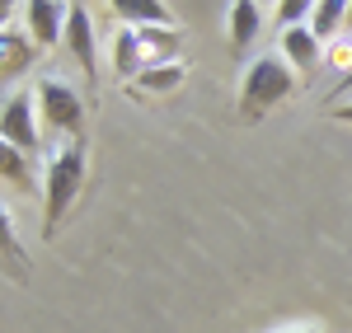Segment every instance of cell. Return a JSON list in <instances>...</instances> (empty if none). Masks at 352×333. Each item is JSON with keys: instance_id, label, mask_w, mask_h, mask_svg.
Wrapping results in <instances>:
<instances>
[{"instance_id": "cell-17", "label": "cell", "mask_w": 352, "mask_h": 333, "mask_svg": "<svg viewBox=\"0 0 352 333\" xmlns=\"http://www.w3.org/2000/svg\"><path fill=\"white\" fill-rule=\"evenodd\" d=\"M287 333H324L320 324H300V329H287Z\"/></svg>"}, {"instance_id": "cell-2", "label": "cell", "mask_w": 352, "mask_h": 333, "mask_svg": "<svg viewBox=\"0 0 352 333\" xmlns=\"http://www.w3.org/2000/svg\"><path fill=\"white\" fill-rule=\"evenodd\" d=\"M85 183V141L76 137L66 150H52L47 155V174H43V197H47V235H52L61 216H66V207L76 202Z\"/></svg>"}, {"instance_id": "cell-6", "label": "cell", "mask_w": 352, "mask_h": 333, "mask_svg": "<svg viewBox=\"0 0 352 333\" xmlns=\"http://www.w3.org/2000/svg\"><path fill=\"white\" fill-rule=\"evenodd\" d=\"M24 19H28V28H33V43L52 47L56 38L66 33V19H71V5H52V0H33V5H24Z\"/></svg>"}, {"instance_id": "cell-11", "label": "cell", "mask_w": 352, "mask_h": 333, "mask_svg": "<svg viewBox=\"0 0 352 333\" xmlns=\"http://www.w3.org/2000/svg\"><path fill=\"white\" fill-rule=\"evenodd\" d=\"M0 52H5V80H14V71H28L33 66V47L14 38V28L0 33Z\"/></svg>"}, {"instance_id": "cell-18", "label": "cell", "mask_w": 352, "mask_h": 333, "mask_svg": "<svg viewBox=\"0 0 352 333\" xmlns=\"http://www.w3.org/2000/svg\"><path fill=\"white\" fill-rule=\"evenodd\" d=\"M348 84H352V71H348V80H343V89H348Z\"/></svg>"}, {"instance_id": "cell-10", "label": "cell", "mask_w": 352, "mask_h": 333, "mask_svg": "<svg viewBox=\"0 0 352 333\" xmlns=\"http://www.w3.org/2000/svg\"><path fill=\"white\" fill-rule=\"evenodd\" d=\"M348 14H352V5H343V0H324V5H315V14H310V33H315L320 43H329V38L343 28Z\"/></svg>"}, {"instance_id": "cell-14", "label": "cell", "mask_w": 352, "mask_h": 333, "mask_svg": "<svg viewBox=\"0 0 352 333\" xmlns=\"http://www.w3.org/2000/svg\"><path fill=\"white\" fill-rule=\"evenodd\" d=\"M310 14H315L310 0H287V5H277V24H282V33H287V28H305L300 19H310Z\"/></svg>"}, {"instance_id": "cell-3", "label": "cell", "mask_w": 352, "mask_h": 333, "mask_svg": "<svg viewBox=\"0 0 352 333\" xmlns=\"http://www.w3.org/2000/svg\"><path fill=\"white\" fill-rule=\"evenodd\" d=\"M33 99H38V117H43V127H52V132H66V137L76 141L80 137V122H85V99L71 89L66 80H38L33 89Z\"/></svg>"}, {"instance_id": "cell-7", "label": "cell", "mask_w": 352, "mask_h": 333, "mask_svg": "<svg viewBox=\"0 0 352 333\" xmlns=\"http://www.w3.org/2000/svg\"><path fill=\"white\" fill-rule=\"evenodd\" d=\"M66 43L80 61V71L94 80V24H89V10L85 5H71V19H66Z\"/></svg>"}, {"instance_id": "cell-5", "label": "cell", "mask_w": 352, "mask_h": 333, "mask_svg": "<svg viewBox=\"0 0 352 333\" xmlns=\"http://www.w3.org/2000/svg\"><path fill=\"white\" fill-rule=\"evenodd\" d=\"M38 99L33 94H10L5 108H0V132H5V146L14 150H38Z\"/></svg>"}, {"instance_id": "cell-9", "label": "cell", "mask_w": 352, "mask_h": 333, "mask_svg": "<svg viewBox=\"0 0 352 333\" xmlns=\"http://www.w3.org/2000/svg\"><path fill=\"white\" fill-rule=\"evenodd\" d=\"M258 19H263V10L254 5V0H235L230 5V47L244 52L254 38H258Z\"/></svg>"}, {"instance_id": "cell-15", "label": "cell", "mask_w": 352, "mask_h": 333, "mask_svg": "<svg viewBox=\"0 0 352 333\" xmlns=\"http://www.w3.org/2000/svg\"><path fill=\"white\" fill-rule=\"evenodd\" d=\"M5 179L19 183V188H28V165H24V155H19L14 146H5Z\"/></svg>"}, {"instance_id": "cell-16", "label": "cell", "mask_w": 352, "mask_h": 333, "mask_svg": "<svg viewBox=\"0 0 352 333\" xmlns=\"http://www.w3.org/2000/svg\"><path fill=\"white\" fill-rule=\"evenodd\" d=\"M333 117H338V122H352V104H338V108H333Z\"/></svg>"}, {"instance_id": "cell-13", "label": "cell", "mask_w": 352, "mask_h": 333, "mask_svg": "<svg viewBox=\"0 0 352 333\" xmlns=\"http://www.w3.org/2000/svg\"><path fill=\"white\" fill-rule=\"evenodd\" d=\"M179 80H184V66H155V71L136 76V84H141V89H174Z\"/></svg>"}, {"instance_id": "cell-12", "label": "cell", "mask_w": 352, "mask_h": 333, "mask_svg": "<svg viewBox=\"0 0 352 333\" xmlns=\"http://www.w3.org/2000/svg\"><path fill=\"white\" fill-rule=\"evenodd\" d=\"M118 14H122V19H141V28H164L169 24V10H164V5H146V0H118Z\"/></svg>"}, {"instance_id": "cell-4", "label": "cell", "mask_w": 352, "mask_h": 333, "mask_svg": "<svg viewBox=\"0 0 352 333\" xmlns=\"http://www.w3.org/2000/svg\"><path fill=\"white\" fill-rule=\"evenodd\" d=\"M164 43H169L164 28L132 24L122 38H118V71H122V76H146V71H155V66L164 61Z\"/></svg>"}, {"instance_id": "cell-1", "label": "cell", "mask_w": 352, "mask_h": 333, "mask_svg": "<svg viewBox=\"0 0 352 333\" xmlns=\"http://www.w3.org/2000/svg\"><path fill=\"white\" fill-rule=\"evenodd\" d=\"M292 89H296V76H292L287 56H277V52L254 56V66L244 71V84H240V113L244 117H258L263 108L282 104Z\"/></svg>"}, {"instance_id": "cell-8", "label": "cell", "mask_w": 352, "mask_h": 333, "mask_svg": "<svg viewBox=\"0 0 352 333\" xmlns=\"http://www.w3.org/2000/svg\"><path fill=\"white\" fill-rule=\"evenodd\" d=\"M282 56H287L296 71H315V66H320V38L310 33V24L282 33Z\"/></svg>"}]
</instances>
